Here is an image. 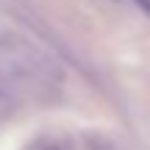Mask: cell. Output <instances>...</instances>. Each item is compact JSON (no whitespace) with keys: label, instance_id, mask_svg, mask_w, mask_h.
<instances>
[{"label":"cell","instance_id":"6da1fadb","mask_svg":"<svg viewBox=\"0 0 150 150\" xmlns=\"http://www.w3.org/2000/svg\"><path fill=\"white\" fill-rule=\"evenodd\" d=\"M17 89L6 72H0V120H8L17 111Z\"/></svg>","mask_w":150,"mask_h":150},{"label":"cell","instance_id":"7a4b0ae2","mask_svg":"<svg viewBox=\"0 0 150 150\" xmlns=\"http://www.w3.org/2000/svg\"><path fill=\"white\" fill-rule=\"evenodd\" d=\"M28 150H70V139H64V136H39Z\"/></svg>","mask_w":150,"mask_h":150},{"label":"cell","instance_id":"3957f363","mask_svg":"<svg viewBox=\"0 0 150 150\" xmlns=\"http://www.w3.org/2000/svg\"><path fill=\"white\" fill-rule=\"evenodd\" d=\"M136 3H139V6H142L145 11H150V0H136Z\"/></svg>","mask_w":150,"mask_h":150}]
</instances>
